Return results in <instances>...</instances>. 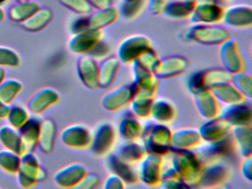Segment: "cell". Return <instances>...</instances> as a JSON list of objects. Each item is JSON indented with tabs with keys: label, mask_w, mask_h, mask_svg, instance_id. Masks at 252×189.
<instances>
[{
	"label": "cell",
	"mask_w": 252,
	"mask_h": 189,
	"mask_svg": "<svg viewBox=\"0 0 252 189\" xmlns=\"http://www.w3.org/2000/svg\"><path fill=\"white\" fill-rule=\"evenodd\" d=\"M17 174L19 184L26 189L45 183L48 178L46 170L41 166L37 157L32 152H27L21 156V165Z\"/></svg>",
	"instance_id": "1"
},
{
	"label": "cell",
	"mask_w": 252,
	"mask_h": 189,
	"mask_svg": "<svg viewBox=\"0 0 252 189\" xmlns=\"http://www.w3.org/2000/svg\"><path fill=\"white\" fill-rule=\"evenodd\" d=\"M60 94L51 87L39 89L29 99L28 109L35 115H39L46 112L51 106L58 103Z\"/></svg>",
	"instance_id": "2"
},
{
	"label": "cell",
	"mask_w": 252,
	"mask_h": 189,
	"mask_svg": "<svg viewBox=\"0 0 252 189\" xmlns=\"http://www.w3.org/2000/svg\"><path fill=\"white\" fill-rule=\"evenodd\" d=\"M86 175V170L80 163H70L59 169L54 174L56 183L64 189L76 188Z\"/></svg>",
	"instance_id": "3"
},
{
	"label": "cell",
	"mask_w": 252,
	"mask_h": 189,
	"mask_svg": "<svg viewBox=\"0 0 252 189\" xmlns=\"http://www.w3.org/2000/svg\"><path fill=\"white\" fill-rule=\"evenodd\" d=\"M61 140L67 147L80 149L87 147L91 143V134L88 128L80 124H72L63 128Z\"/></svg>",
	"instance_id": "4"
},
{
	"label": "cell",
	"mask_w": 252,
	"mask_h": 189,
	"mask_svg": "<svg viewBox=\"0 0 252 189\" xmlns=\"http://www.w3.org/2000/svg\"><path fill=\"white\" fill-rule=\"evenodd\" d=\"M101 35L99 31L92 29L73 34L68 42L69 50L76 54L90 53L100 41Z\"/></svg>",
	"instance_id": "5"
},
{
	"label": "cell",
	"mask_w": 252,
	"mask_h": 189,
	"mask_svg": "<svg viewBox=\"0 0 252 189\" xmlns=\"http://www.w3.org/2000/svg\"><path fill=\"white\" fill-rule=\"evenodd\" d=\"M224 10L218 3L200 4L194 6L190 15L191 20L199 23H216L223 18Z\"/></svg>",
	"instance_id": "6"
},
{
	"label": "cell",
	"mask_w": 252,
	"mask_h": 189,
	"mask_svg": "<svg viewBox=\"0 0 252 189\" xmlns=\"http://www.w3.org/2000/svg\"><path fill=\"white\" fill-rule=\"evenodd\" d=\"M0 143L5 149L17 154L20 157L28 152L20 131L9 124L0 126Z\"/></svg>",
	"instance_id": "7"
},
{
	"label": "cell",
	"mask_w": 252,
	"mask_h": 189,
	"mask_svg": "<svg viewBox=\"0 0 252 189\" xmlns=\"http://www.w3.org/2000/svg\"><path fill=\"white\" fill-rule=\"evenodd\" d=\"M189 35L195 41L206 44H218L226 41L228 38L227 31L215 27H195L190 31Z\"/></svg>",
	"instance_id": "8"
},
{
	"label": "cell",
	"mask_w": 252,
	"mask_h": 189,
	"mask_svg": "<svg viewBox=\"0 0 252 189\" xmlns=\"http://www.w3.org/2000/svg\"><path fill=\"white\" fill-rule=\"evenodd\" d=\"M57 128L55 122L50 118L41 121L38 146L45 155H51L55 149Z\"/></svg>",
	"instance_id": "9"
},
{
	"label": "cell",
	"mask_w": 252,
	"mask_h": 189,
	"mask_svg": "<svg viewBox=\"0 0 252 189\" xmlns=\"http://www.w3.org/2000/svg\"><path fill=\"white\" fill-rule=\"evenodd\" d=\"M252 9L249 5L236 4L224 10L225 22L231 26L247 27L252 24Z\"/></svg>",
	"instance_id": "10"
},
{
	"label": "cell",
	"mask_w": 252,
	"mask_h": 189,
	"mask_svg": "<svg viewBox=\"0 0 252 189\" xmlns=\"http://www.w3.org/2000/svg\"><path fill=\"white\" fill-rule=\"evenodd\" d=\"M119 13V9L113 5L98 9L97 11L91 13L88 17L90 29L99 31L101 28L111 25L117 20Z\"/></svg>",
	"instance_id": "11"
},
{
	"label": "cell",
	"mask_w": 252,
	"mask_h": 189,
	"mask_svg": "<svg viewBox=\"0 0 252 189\" xmlns=\"http://www.w3.org/2000/svg\"><path fill=\"white\" fill-rule=\"evenodd\" d=\"M41 121L36 118H30L19 128L20 135L28 150L33 151L38 146Z\"/></svg>",
	"instance_id": "12"
},
{
	"label": "cell",
	"mask_w": 252,
	"mask_h": 189,
	"mask_svg": "<svg viewBox=\"0 0 252 189\" xmlns=\"http://www.w3.org/2000/svg\"><path fill=\"white\" fill-rule=\"evenodd\" d=\"M54 13L48 8H40L29 19L21 24L22 28L29 32H36L42 31L51 24Z\"/></svg>",
	"instance_id": "13"
},
{
	"label": "cell",
	"mask_w": 252,
	"mask_h": 189,
	"mask_svg": "<svg viewBox=\"0 0 252 189\" xmlns=\"http://www.w3.org/2000/svg\"><path fill=\"white\" fill-rule=\"evenodd\" d=\"M41 8L36 1H18L10 8L8 17L13 22L22 24Z\"/></svg>",
	"instance_id": "14"
},
{
	"label": "cell",
	"mask_w": 252,
	"mask_h": 189,
	"mask_svg": "<svg viewBox=\"0 0 252 189\" xmlns=\"http://www.w3.org/2000/svg\"><path fill=\"white\" fill-rule=\"evenodd\" d=\"M78 72L84 84L89 88H95L98 84V72L95 62L90 57H82L78 62Z\"/></svg>",
	"instance_id": "15"
},
{
	"label": "cell",
	"mask_w": 252,
	"mask_h": 189,
	"mask_svg": "<svg viewBox=\"0 0 252 189\" xmlns=\"http://www.w3.org/2000/svg\"><path fill=\"white\" fill-rule=\"evenodd\" d=\"M23 84L15 78H7L0 84V100L11 104L23 90Z\"/></svg>",
	"instance_id": "16"
},
{
	"label": "cell",
	"mask_w": 252,
	"mask_h": 189,
	"mask_svg": "<svg viewBox=\"0 0 252 189\" xmlns=\"http://www.w3.org/2000/svg\"><path fill=\"white\" fill-rule=\"evenodd\" d=\"M195 5L196 4L182 2L177 0L169 1L165 6L163 13L168 17L173 19H185L190 16Z\"/></svg>",
	"instance_id": "17"
},
{
	"label": "cell",
	"mask_w": 252,
	"mask_h": 189,
	"mask_svg": "<svg viewBox=\"0 0 252 189\" xmlns=\"http://www.w3.org/2000/svg\"><path fill=\"white\" fill-rule=\"evenodd\" d=\"M21 165V157L8 149L0 150V168L10 174H17Z\"/></svg>",
	"instance_id": "18"
},
{
	"label": "cell",
	"mask_w": 252,
	"mask_h": 189,
	"mask_svg": "<svg viewBox=\"0 0 252 189\" xmlns=\"http://www.w3.org/2000/svg\"><path fill=\"white\" fill-rule=\"evenodd\" d=\"M6 118L10 126L19 129L30 118V115L29 111L23 106H14L10 109Z\"/></svg>",
	"instance_id": "19"
},
{
	"label": "cell",
	"mask_w": 252,
	"mask_h": 189,
	"mask_svg": "<svg viewBox=\"0 0 252 189\" xmlns=\"http://www.w3.org/2000/svg\"><path fill=\"white\" fill-rule=\"evenodd\" d=\"M21 63L18 53L10 47L0 46V66L1 67H18Z\"/></svg>",
	"instance_id": "20"
},
{
	"label": "cell",
	"mask_w": 252,
	"mask_h": 189,
	"mask_svg": "<svg viewBox=\"0 0 252 189\" xmlns=\"http://www.w3.org/2000/svg\"><path fill=\"white\" fill-rule=\"evenodd\" d=\"M62 4L80 16H88L93 13L94 7L87 0H60Z\"/></svg>",
	"instance_id": "21"
},
{
	"label": "cell",
	"mask_w": 252,
	"mask_h": 189,
	"mask_svg": "<svg viewBox=\"0 0 252 189\" xmlns=\"http://www.w3.org/2000/svg\"><path fill=\"white\" fill-rule=\"evenodd\" d=\"M145 0H132L123 1L121 7V12L126 19H131L141 13L145 5Z\"/></svg>",
	"instance_id": "22"
},
{
	"label": "cell",
	"mask_w": 252,
	"mask_h": 189,
	"mask_svg": "<svg viewBox=\"0 0 252 189\" xmlns=\"http://www.w3.org/2000/svg\"><path fill=\"white\" fill-rule=\"evenodd\" d=\"M88 29H90L89 23H88V17H86V16H82L75 19L70 25V31L73 34L78 33Z\"/></svg>",
	"instance_id": "23"
},
{
	"label": "cell",
	"mask_w": 252,
	"mask_h": 189,
	"mask_svg": "<svg viewBox=\"0 0 252 189\" xmlns=\"http://www.w3.org/2000/svg\"><path fill=\"white\" fill-rule=\"evenodd\" d=\"M169 0H147V6L152 14L159 15L163 13Z\"/></svg>",
	"instance_id": "24"
},
{
	"label": "cell",
	"mask_w": 252,
	"mask_h": 189,
	"mask_svg": "<svg viewBox=\"0 0 252 189\" xmlns=\"http://www.w3.org/2000/svg\"><path fill=\"white\" fill-rule=\"evenodd\" d=\"M96 183L97 180L95 177L85 175L76 188H78V189H89V188L95 187Z\"/></svg>",
	"instance_id": "25"
},
{
	"label": "cell",
	"mask_w": 252,
	"mask_h": 189,
	"mask_svg": "<svg viewBox=\"0 0 252 189\" xmlns=\"http://www.w3.org/2000/svg\"><path fill=\"white\" fill-rule=\"evenodd\" d=\"M93 7L97 10L113 5V0H87Z\"/></svg>",
	"instance_id": "26"
},
{
	"label": "cell",
	"mask_w": 252,
	"mask_h": 189,
	"mask_svg": "<svg viewBox=\"0 0 252 189\" xmlns=\"http://www.w3.org/2000/svg\"><path fill=\"white\" fill-rule=\"evenodd\" d=\"M11 106L0 100V119H5L8 116Z\"/></svg>",
	"instance_id": "27"
},
{
	"label": "cell",
	"mask_w": 252,
	"mask_h": 189,
	"mask_svg": "<svg viewBox=\"0 0 252 189\" xmlns=\"http://www.w3.org/2000/svg\"><path fill=\"white\" fill-rule=\"evenodd\" d=\"M6 72L3 67L0 66V84H2V81L5 80Z\"/></svg>",
	"instance_id": "28"
},
{
	"label": "cell",
	"mask_w": 252,
	"mask_h": 189,
	"mask_svg": "<svg viewBox=\"0 0 252 189\" xmlns=\"http://www.w3.org/2000/svg\"><path fill=\"white\" fill-rule=\"evenodd\" d=\"M197 3L200 4H211V3H217V0H196Z\"/></svg>",
	"instance_id": "29"
},
{
	"label": "cell",
	"mask_w": 252,
	"mask_h": 189,
	"mask_svg": "<svg viewBox=\"0 0 252 189\" xmlns=\"http://www.w3.org/2000/svg\"><path fill=\"white\" fill-rule=\"evenodd\" d=\"M5 16V15L3 10H2V7H0V22H2L4 20Z\"/></svg>",
	"instance_id": "30"
},
{
	"label": "cell",
	"mask_w": 252,
	"mask_h": 189,
	"mask_svg": "<svg viewBox=\"0 0 252 189\" xmlns=\"http://www.w3.org/2000/svg\"><path fill=\"white\" fill-rule=\"evenodd\" d=\"M177 1H182V2L190 3V4H197L196 0H177Z\"/></svg>",
	"instance_id": "31"
},
{
	"label": "cell",
	"mask_w": 252,
	"mask_h": 189,
	"mask_svg": "<svg viewBox=\"0 0 252 189\" xmlns=\"http://www.w3.org/2000/svg\"><path fill=\"white\" fill-rule=\"evenodd\" d=\"M8 1V0H0V4H2V3L5 2V1Z\"/></svg>",
	"instance_id": "32"
},
{
	"label": "cell",
	"mask_w": 252,
	"mask_h": 189,
	"mask_svg": "<svg viewBox=\"0 0 252 189\" xmlns=\"http://www.w3.org/2000/svg\"><path fill=\"white\" fill-rule=\"evenodd\" d=\"M18 1H32V0H17Z\"/></svg>",
	"instance_id": "33"
},
{
	"label": "cell",
	"mask_w": 252,
	"mask_h": 189,
	"mask_svg": "<svg viewBox=\"0 0 252 189\" xmlns=\"http://www.w3.org/2000/svg\"><path fill=\"white\" fill-rule=\"evenodd\" d=\"M132 1V0H123V1Z\"/></svg>",
	"instance_id": "34"
},
{
	"label": "cell",
	"mask_w": 252,
	"mask_h": 189,
	"mask_svg": "<svg viewBox=\"0 0 252 189\" xmlns=\"http://www.w3.org/2000/svg\"><path fill=\"white\" fill-rule=\"evenodd\" d=\"M226 1H231V0H226Z\"/></svg>",
	"instance_id": "35"
}]
</instances>
